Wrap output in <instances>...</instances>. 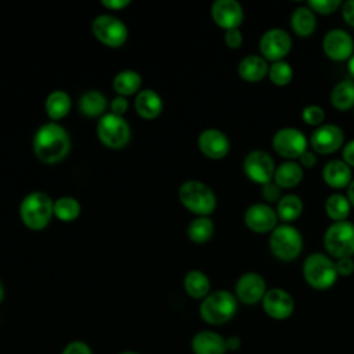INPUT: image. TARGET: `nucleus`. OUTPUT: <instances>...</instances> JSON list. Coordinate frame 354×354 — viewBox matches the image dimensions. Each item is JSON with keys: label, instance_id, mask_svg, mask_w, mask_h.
<instances>
[{"label": "nucleus", "instance_id": "nucleus-50", "mask_svg": "<svg viewBox=\"0 0 354 354\" xmlns=\"http://www.w3.org/2000/svg\"><path fill=\"white\" fill-rule=\"evenodd\" d=\"M3 299H4V285H3V282L0 279V303L3 301Z\"/></svg>", "mask_w": 354, "mask_h": 354}, {"label": "nucleus", "instance_id": "nucleus-17", "mask_svg": "<svg viewBox=\"0 0 354 354\" xmlns=\"http://www.w3.org/2000/svg\"><path fill=\"white\" fill-rule=\"evenodd\" d=\"M277 213L275 210L266 203H253L250 205L243 216L245 224L254 232L264 234L272 231L277 227Z\"/></svg>", "mask_w": 354, "mask_h": 354}, {"label": "nucleus", "instance_id": "nucleus-33", "mask_svg": "<svg viewBox=\"0 0 354 354\" xmlns=\"http://www.w3.org/2000/svg\"><path fill=\"white\" fill-rule=\"evenodd\" d=\"M80 202L69 195L59 196L54 201V214L62 221H72L80 214Z\"/></svg>", "mask_w": 354, "mask_h": 354}, {"label": "nucleus", "instance_id": "nucleus-37", "mask_svg": "<svg viewBox=\"0 0 354 354\" xmlns=\"http://www.w3.org/2000/svg\"><path fill=\"white\" fill-rule=\"evenodd\" d=\"M307 4L311 10L319 14H330L340 7L342 1L340 0H308Z\"/></svg>", "mask_w": 354, "mask_h": 354}, {"label": "nucleus", "instance_id": "nucleus-44", "mask_svg": "<svg viewBox=\"0 0 354 354\" xmlns=\"http://www.w3.org/2000/svg\"><path fill=\"white\" fill-rule=\"evenodd\" d=\"M343 160H344L348 166H354V140L348 141V142L343 147Z\"/></svg>", "mask_w": 354, "mask_h": 354}, {"label": "nucleus", "instance_id": "nucleus-14", "mask_svg": "<svg viewBox=\"0 0 354 354\" xmlns=\"http://www.w3.org/2000/svg\"><path fill=\"white\" fill-rule=\"evenodd\" d=\"M344 141L343 130L336 124H321L310 137L311 147L318 153H330L337 151Z\"/></svg>", "mask_w": 354, "mask_h": 354}, {"label": "nucleus", "instance_id": "nucleus-21", "mask_svg": "<svg viewBox=\"0 0 354 354\" xmlns=\"http://www.w3.org/2000/svg\"><path fill=\"white\" fill-rule=\"evenodd\" d=\"M134 108L140 116L145 119H153L162 112L163 101L155 90L142 88L136 95Z\"/></svg>", "mask_w": 354, "mask_h": 354}, {"label": "nucleus", "instance_id": "nucleus-25", "mask_svg": "<svg viewBox=\"0 0 354 354\" xmlns=\"http://www.w3.org/2000/svg\"><path fill=\"white\" fill-rule=\"evenodd\" d=\"M184 289L194 299H203L209 295L210 281L207 275L199 270H191L184 277Z\"/></svg>", "mask_w": 354, "mask_h": 354}, {"label": "nucleus", "instance_id": "nucleus-35", "mask_svg": "<svg viewBox=\"0 0 354 354\" xmlns=\"http://www.w3.org/2000/svg\"><path fill=\"white\" fill-rule=\"evenodd\" d=\"M268 76L274 84L285 86L292 80L293 71H292V66L289 62L281 59V61H275V62H272V65H270Z\"/></svg>", "mask_w": 354, "mask_h": 354}, {"label": "nucleus", "instance_id": "nucleus-28", "mask_svg": "<svg viewBox=\"0 0 354 354\" xmlns=\"http://www.w3.org/2000/svg\"><path fill=\"white\" fill-rule=\"evenodd\" d=\"M71 97L66 91L64 90H53L47 98H46V102H44V106H46V112L47 115L57 120V119H61L64 118L69 109H71Z\"/></svg>", "mask_w": 354, "mask_h": 354}, {"label": "nucleus", "instance_id": "nucleus-4", "mask_svg": "<svg viewBox=\"0 0 354 354\" xmlns=\"http://www.w3.org/2000/svg\"><path fill=\"white\" fill-rule=\"evenodd\" d=\"M178 199L188 210L199 216L210 214L217 205L213 189L198 180L184 181L178 188Z\"/></svg>", "mask_w": 354, "mask_h": 354}, {"label": "nucleus", "instance_id": "nucleus-8", "mask_svg": "<svg viewBox=\"0 0 354 354\" xmlns=\"http://www.w3.org/2000/svg\"><path fill=\"white\" fill-rule=\"evenodd\" d=\"M97 136L104 145L109 148H122L130 141L131 130L123 116L106 112L97 123Z\"/></svg>", "mask_w": 354, "mask_h": 354}, {"label": "nucleus", "instance_id": "nucleus-48", "mask_svg": "<svg viewBox=\"0 0 354 354\" xmlns=\"http://www.w3.org/2000/svg\"><path fill=\"white\" fill-rule=\"evenodd\" d=\"M347 199H348L350 205L354 206V180H351V183L348 184V188H347Z\"/></svg>", "mask_w": 354, "mask_h": 354}, {"label": "nucleus", "instance_id": "nucleus-34", "mask_svg": "<svg viewBox=\"0 0 354 354\" xmlns=\"http://www.w3.org/2000/svg\"><path fill=\"white\" fill-rule=\"evenodd\" d=\"M350 202L342 194H332L325 202L326 214L335 221H344L350 213Z\"/></svg>", "mask_w": 354, "mask_h": 354}, {"label": "nucleus", "instance_id": "nucleus-47", "mask_svg": "<svg viewBox=\"0 0 354 354\" xmlns=\"http://www.w3.org/2000/svg\"><path fill=\"white\" fill-rule=\"evenodd\" d=\"M225 344H227V350L235 351L241 346V339L238 336H230L228 339H225Z\"/></svg>", "mask_w": 354, "mask_h": 354}, {"label": "nucleus", "instance_id": "nucleus-5", "mask_svg": "<svg viewBox=\"0 0 354 354\" xmlns=\"http://www.w3.org/2000/svg\"><path fill=\"white\" fill-rule=\"evenodd\" d=\"M303 275L311 288L325 290L333 286L337 279L336 264L322 253H311L304 260Z\"/></svg>", "mask_w": 354, "mask_h": 354}, {"label": "nucleus", "instance_id": "nucleus-7", "mask_svg": "<svg viewBox=\"0 0 354 354\" xmlns=\"http://www.w3.org/2000/svg\"><path fill=\"white\" fill-rule=\"evenodd\" d=\"M324 245L329 254L336 259L354 254V224L350 221H335L324 236Z\"/></svg>", "mask_w": 354, "mask_h": 354}, {"label": "nucleus", "instance_id": "nucleus-39", "mask_svg": "<svg viewBox=\"0 0 354 354\" xmlns=\"http://www.w3.org/2000/svg\"><path fill=\"white\" fill-rule=\"evenodd\" d=\"M61 354H93V353L87 343L82 340H73L64 347Z\"/></svg>", "mask_w": 354, "mask_h": 354}, {"label": "nucleus", "instance_id": "nucleus-23", "mask_svg": "<svg viewBox=\"0 0 354 354\" xmlns=\"http://www.w3.org/2000/svg\"><path fill=\"white\" fill-rule=\"evenodd\" d=\"M268 65L264 57L249 54L238 64V73L246 82H259L268 73Z\"/></svg>", "mask_w": 354, "mask_h": 354}, {"label": "nucleus", "instance_id": "nucleus-19", "mask_svg": "<svg viewBox=\"0 0 354 354\" xmlns=\"http://www.w3.org/2000/svg\"><path fill=\"white\" fill-rule=\"evenodd\" d=\"M198 145L202 153L212 159H221L230 151V140L218 129H206L201 131Z\"/></svg>", "mask_w": 354, "mask_h": 354}, {"label": "nucleus", "instance_id": "nucleus-18", "mask_svg": "<svg viewBox=\"0 0 354 354\" xmlns=\"http://www.w3.org/2000/svg\"><path fill=\"white\" fill-rule=\"evenodd\" d=\"M212 17L218 26L227 30L241 25L243 10L236 0H216L212 4Z\"/></svg>", "mask_w": 354, "mask_h": 354}, {"label": "nucleus", "instance_id": "nucleus-9", "mask_svg": "<svg viewBox=\"0 0 354 354\" xmlns=\"http://www.w3.org/2000/svg\"><path fill=\"white\" fill-rule=\"evenodd\" d=\"M91 29L94 36L109 47L122 46L129 35L124 22L112 14H101L93 19Z\"/></svg>", "mask_w": 354, "mask_h": 354}, {"label": "nucleus", "instance_id": "nucleus-6", "mask_svg": "<svg viewBox=\"0 0 354 354\" xmlns=\"http://www.w3.org/2000/svg\"><path fill=\"white\" fill-rule=\"evenodd\" d=\"M270 249L271 253L282 261L296 259L303 249L300 231L289 224L277 225L270 235Z\"/></svg>", "mask_w": 354, "mask_h": 354}, {"label": "nucleus", "instance_id": "nucleus-24", "mask_svg": "<svg viewBox=\"0 0 354 354\" xmlns=\"http://www.w3.org/2000/svg\"><path fill=\"white\" fill-rule=\"evenodd\" d=\"M106 97L102 91L97 88H90L84 91L79 98V109L86 116H102L106 109Z\"/></svg>", "mask_w": 354, "mask_h": 354}, {"label": "nucleus", "instance_id": "nucleus-13", "mask_svg": "<svg viewBox=\"0 0 354 354\" xmlns=\"http://www.w3.org/2000/svg\"><path fill=\"white\" fill-rule=\"evenodd\" d=\"M264 313L274 319H286L295 310V301L292 296L279 288L268 289L261 300Z\"/></svg>", "mask_w": 354, "mask_h": 354}, {"label": "nucleus", "instance_id": "nucleus-22", "mask_svg": "<svg viewBox=\"0 0 354 354\" xmlns=\"http://www.w3.org/2000/svg\"><path fill=\"white\" fill-rule=\"evenodd\" d=\"M325 183L332 188H343L351 183V169L340 159L329 160L322 170Z\"/></svg>", "mask_w": 354, "mask_h": 354}, {"label": "nucleus", "instance_id": "nucleus-41", "mask_svg": "<svg viewBox=\"0 0 354 354\" xmlns=\"http://www.w3.org/2000/svg\"><path fill=\"white\" fill-rule=\"evenodd\" d=\"M336 264V271L337 275L342 277H348L354 272V260L351 257H343V259H337Z\"/></svg>", "mask_w": 354, "mask_h": 354}, {"label": "nucleus", "instance_id": "nucleus-40", "mask_svg": "<svg viewBox=\"0 0 354 354\" xmlns=\"http://www.w3.org/2000/svg\"><path fill=\"white\" fill-rule=\"evenodd\" d=\"M242 33L238 28H232V29H227L224 33V41L230 48H238L242 44Z\"/></svg>", "mask_w": 354, "mask_h": 354}, {"label": "nucleus", "instance_id": "nucleus-26", "mask_svg": "<svg viewBox=\"0 0 354 354\" xmlns=\"http://www.w3.org/2000/svg\"><path fill=\"white\" fill-rule=\"evenodd\" d=\"M142 79L141 75L134 69H123L118 72L112 80L113 90L119 93V95H129L137 93L141 87Z\"/></svg>", "mask_w": 354, "mask_h": 354}, {"label": "nucleus", "instance_id": "nucleus-12", "mask_svg": "<svg viewBox=\"0 0 354 354\" xmlns=\"http://www.w3.org/2000/svg\"><path fill=\"white\" fill-rule=\"evenodd\" d=\"M292 39L289 33L281 28H272L263 33L260 39V51L264 59L281 61L290 50Z\"/></svg>", "mask_w": 354, "mask_h": 354}, {"label": "nucleus", "instance_id": "nucleus-27", "mask_svg": "<svg viewBox=\"0 0 354 354\" xmlns=\"http://www.w3.org/2000/svg\"><path fill=\"white\" fill-rule=\"evenodd\" d=\"M303 178V169L295 162L281 163L274 173V183L279 188H290L297 185Z\"/></svg>", "mask_w": 354, "mask_h": 354}, {"label": "nucleus", "instance_id": "nucleus-20", "mask_svg": "<svg viewBox=\"0 0 354 354\" xmlns=\"http://www.w3.org/2000/svg\"><path fill=\"white\" fill-rule=\"evenodd\" d=\"M191 350L194 354H225V339L214 330H201L191 339Z\"/></svg>", "mask_w": 354, "mask_h": 354}, {"label": "nucleus", "instance_id": "nucleus-3", "mask_svg": "<svg viewBox=\"0 0 354 354\" xmlns=\"http://www.w3.org/2000/svg\"><path fill=\"white\" fill-rule=\"evenodd\" d=\"M238 310L236 296L228 290H214L203 297L199 306L201 318L210 325L228 322Z\"/></svg>", "mask_w": 354, "mask_h": 354}, {"label": "nucleus", "instance_id": "nucleus-10", "mask_svg": "<svg viewBox=\"0 0 354 354\" xmlns=\"http://www.w3.org/2000/svg\"><path fill=\"white\" fill-rule=\"evenodd\" d=\"M272 148L283 158H300L307 151V138L299 129L283 127L274 134Z\"/></svg>", "mask_w": 354, "mask_h": 354}, {"label": "nucleus", "instance_id": "nucleus-30", "mask_svg": "<svg viewBox=\"0 0 354 354\" xmlns=\"http://www.w3.org/2000/svg\"><path fill=\"white\" fill-rule=\"evenodd\" d=\"M290 25L296 35L299 36H310L315 29V17L310 7H297L292 17Z\"/></svg>", "mask_w": 354, "mask_h": 354}, {"label": "nucleus", "instance_id": "nucleus-16", "mask_svg": "<svg viewBox=\"0 0 354 354\" xmlns=\"http://www.w3.org/2000/svg\"><path fill=\"white\" fill-rule=\"evenodd\" d=\"M266 281L257 272H246L239 277L235 285V295L243 304H254L266 295Z\"/></svg>", "mask_w": 354, "mask_h": 354}, {"label": "nucleus", "instance_id": "nucleus-11", "mask_svg": "<svg viewBox=\"0 0 354 354\" xmlns=\"http://www.w3.org/2000/svg\"><path fill=\"white\" fill-rule=\"evenodd\" d=\"M243 171L252 181L264 185L274 178V159L266 151H252L243 160Z\"/></svg>", "mask_w": 354, "mask_h": 354}, {"label": "nucleus", "instance_id": "nucleus-32", "mask_svg": "<svg viewBox=\"0 0 354 354\" xmlns=\"http://www.w3.org/2000/svg\"><path fill=\"white\" fill-rule=\"evenodd\" d=\"M213 231H214L213 221L207 216H199L194 218L188 224V230H187L189 239L195 243H205L206 241H209L213 235Z\"/></svg>", "mask_w": 354, "mask_h": 354}, {"label": "nucleus", "instance_id": "nucleus-51", "mask_svg": "<svg viewBox=\"0 0 354 354\" xmlns=\"http://www.w3.org/2000/svg\"><path fill=\"white\" fill-rule=\"evenodd\" d=\"M119 354H140L137 351H123V353H119Z\"/></svg>", "mask_w": 354, "mask_h": 354}, {"label": "nucleus", "instance_id": "nucleus-49", "mask_svg": "<svg viewBox=\"0 0 354 354\" xmlns=\"http://www.w3.org/2000/svg\"><path fill=\"white\" fill-rule=\"evenodd\" d=\"M348 71H350V75L354 77V54L348 59Z\"/></svg>", "mask_w": 354, "mask_h": 354}, {"label": "nucleus", "instance_id": "nucleus-29", "mask_svg": "<svg viewBox=\"0 0 354 354\" xmlns=\"http://www.w3.org/2000/svg\"><path fill=\"white\" fill-rule=\"evenodd\" d=\"M330 102L339 111H347L354 106V82L350 79H344L339 82L332 93Z\"/></svg>", "mask_w": 354, "mask_h": 354}, {"label": "nucleus", "instance_id": "nucleus-36", "mask_svg": "<svg viewBox=\"0 0 354 354\" xmlns=\"http://www.w3.org/2000/svg\"><path fill=\"white\" fill-rule=\"evenodd\" d=\"M301 118L307 124H311V126H318L319 124L321 126V123L325 119V112L321 106L313 104V105H307L303 109Z\"/></svg>", "mask_w": 354, "mask_h": 354}, {"label": "nucleus", "instance_id": "nucleus-1", "mask_svg": "<svg viewBox=\"0 0 354 354\" xmlns=\"http://www.w3.org/2000/svg\"><path fill=\"white\" fill-rule=\"evenodd\" d=\"M71 149V137L65 127L55 122L41 124L33 137V151L46 163L62 160Z\"/></svg>", "mask_w": 354, "mask_h": 354}, {"label": "nucleus", "instance_id": "nucleus-2", "mask_svg": "<svg viewBox=\"0 0 354 354\" xmlns=\"http://www.w3.org/2000/svg\"><path fill=\"white\" fill-rule=\"evenodd\" d=\"M54 214V201L43 191H32L24 196L19 205L22 223L30 230L44 228Z\"/></svg>", "mask_w": 354, "mask_h": 354}, {"label": "nucleus", "instance_id": "nucleus-38", "mask_svg": "<svg viewBox=\"0 0 354 354\" xmlns=\"http://www.w3.org/2000/svg\"><path fill=\"white\" fill-rule=\"evenodd\" d=\"M261 196L267 201V202H278L281 199V188L274 183L270 181L267 184L263 185L261 188Z\"/></svg>", "mask_w": 354, "mask_h": 354}, {"label": "nucleus", "instance_id": "nucleus-31", "mask_svg": "<svg viewBox=\"0 0 354 354\" xmlns=\"http://www.w3.org/2000/svg\"><path fill=\"white\" fill-rule=\"evenodd\" d=\"M303 212V202L300 196L295 194H288L282 196L277 203V216L283 221L296 220Z\"/></svg>", "mask_w": 354, "mask_h": 354}, {"label": "nucleus", "instance_id": "nucleus-15", "mask_svg": "<svg viewBox=\"0 0 354 354\" xmlns=\"http://www.w3.org/2000/svg\"><path fill=\"white\" fill-rule=\"evenodd\" d=\"M325 54L333 61H344L353 55L354 40L343 29H330L322 41Z\"/></svg>", "mask_w": 354, "mask_h": 354}, {"label": "nucleus", "instance_id": "nucleus-43", "mask_svg": "<svg viewBox=\"0 0 354 354\" xmlns=\"http://www.w3.org/2000/svg\"><path fill=\"white\" fill-rule=\"evenodd\" d=\"M342 15L344 18V21L354 26V0H347L343 7H342Z\"/></svg>", "mask_w": 354, "mask_h": 354}, {"label": "nucleus", "instance_id": "nucleus-42", "mask_svg": "<svg viewBox=\"0 0 354 354\" xmlns=\"http://www.w3.org/2000/svg\"><path fill=\"white\" fill-rule=\"evenodd\" d=\"M109 106H111V112H112V113L119 115V116H123V113H124V112L127 111V108H129V102H127L126 97H123V95H116V97L112 98Z\"/></svg>", "mask_w": 354, "mask_h": 354}, {"label": "nucleus", "instance_id": "nucleus-46", "mask_svg": "<svg viewBox=\"0 0 354 354\" xmlns=\"http://www.w3.org/2000/svg\"><path fill=\"white\" fill-rule=\"evenodd\" d=\"M101 4L108 8H112V10H119V8L129 6L130 1L129 0H102Z\"/></svg>", "mask_w": 354, "mask_h": 354}, {"label": "nucleus", "instance_id": "nucleus-45", "mask_svg": "<svg viewBox=\"0 0 354 354\" xmlns=\"http://www.w3.org/2000/svg\"><path fill=\"white\" fill-rule=\"evenodd\" d=\"M300 163L301 166L304 167H314L317 165V156L314 152H310V151H304L301 155H300Z\"/></svg>", "mask_w": 354, "mask_h": 354}]
</instances>
